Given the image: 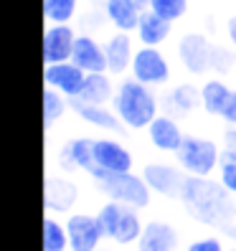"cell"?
<instances>
[{
	"mask_svg": "<svg viewBox=\"0 0 236 251\" xmlns=\"http://www.w3.org/2000/svg\"><path fill=\"white\" fill-rule=\"evenodd\" d=\"M229 97H231L229 86L221 79H211V81H206L203 89H201V104L209 114H221V109H224Z\"/></svg>",
	"mask_w": 236,
	"mask_h": 251,
	"instance_id": "603a6c76",
	"label": "cell"
},
{
	"mask_svg": "<svg viewBox=\"0 0 236 251\" xmlns=\"http://www.w3.org/2000/svg\"><path fill=\"white\" fill-rule=\"evenodd\" d=\"M71 61L81 66L86 74H105L107 71V53L92 36H77Z\"/></svg>",
	"mask_w": 236,
	"mask_h": 251,
	"instance_id": "4fadbf2b",
	"label": "cell"
},
{
	"mask_svg": "<svg viewBox=\"0 0 236 251\" xmlns=\"http://www.w3.org/2000/svg\"><path fill=\"white\" fill-rule=\"evenodd\" d=\"M147 8L157 13L160 18H165L170 23L181 21L188 10V0H147Z\"/></svg>",
	"mask_w": 236,
	"mask_h": 251,
	"instance_id": "4316f807",
	"label": "cell"
},
{
	"mask_svg": "<svg viewBox=\"0 0 236 251\" xmlns=\"http://www.w3.org/2000/svg\"><path fill=\"white\" fill-rule=\"evenodd\" d=\"M178 162L190 175H209L218 165V147L211 140L185 137L178 150Z\"/></svg>",
	"mask_w": 236,
	"mask_h": 251,
	"instance_id": "5b68a950",
	"label": "cell"
},
{
	"mask_svg": "<svg viewBox=\"0 0 236 251\" xmlns=\"http://www.w3.org/2000/svg\"><path fill=\"white\" fill-rule=\"evenodd\" d=\"M94 140H86V137H79V140H71L64 152H61V162L66 168H81V170H92L94 168Z\"/></svg>",
	"mask_w": 236,
	"mask_h": 251,
	"instance_id": "7402d4cb",
	"label": "cell"
},
{
	"mask_svg": "<svg viewBox=\"0 0 236 251\" xmlns=\"http://www.w3.org/2000/svg\"><path fill=\"white\" fill-rule=\"evenodd\" d=\"M43 203L49 211L66 213L74 203H77V185L64 180V178H46V188H43Z\"/></svg>",
	"mask_w": 236,
	"mask_h": 251,
	"instance_id": "d6986e66",
	"label": "cell"
},
{
	"mask_svg": "<svg viewBox=\"0 0 236 251\" xmlns=\"http://www.w3.org/2000/svg\"><path fill=\"white\" fill-rule=\"evenodd\" d=\"M137 244H140V251H175L178 233H175L173 226L153 221V224H147L142 228Z\"/></svg>",
	"mask_w": 236,
	"mask_h": 251,
	"instance_id": "e0dca14e",
	"label": "cell"
},
{
	"mask_svg": "<svg viewBox=\"0 0 236 251\" xmlns=\"http://www.w3.org/2000/svg\"><path fill=\"white\" fill-rule=\"evenodd\" d=\"M178 198L188 205V211L196 216V221L206 226L226 228L236 216V205L229 198V188L224 183L209 180L206 175L185 178Z\"/></svg>",
	"mask_w": 236,
	"mask_h": 251,
	"instance_id": "6da1fadb",
	"label": "cell"
},
{
	"mask_svg": "<svg viewBox=\"0 0 236 251\" xmlns=\"http://www.w3.org/2000/svg\"><path fill=\"white\" fill-rule=\"evenodd\" d=\"M218 117H224V120L229 122V125H234L236 127V92H231V97L226 99V104H224V109H221V114Z\"/></svg>",
	"mask_w": 236,
	"mask_h": 251,
	"instance_id": "f546056e",
	"label": "cell"
},
{
	"mask_svg": "<svg viewBox=\"0 0 236 251\" xmlns=\"http://www.w3.org/2000/svg\"><path fill=\"white\" fill-rule=\"evenodd\" d=\"M74 112H77L84 122H89L102 129H120V117L117 112H109L105 104H89V101L74 99Z\"/></svg>",
	"mask_w": 236,
	"mask_h": 251,
	"instance_id": "ffe728a7",
	"label": "cell"
},
{
	"mask_svg": "<svg viewBox=\"0 0 236 251\" xmlns=\"http://www.w3.org/2000/svg\"><path fill=\"white\" fill-rule=\"evenodd\" d=\"M43 81L51 89L61 92L69 99H77L84 89L86 81V71L81 66H77L74 61H61V64H46L43 69Z\"/></svg>",
	"mask_w": 236,
	"mask_h": 251,
	"instance_id": "52a82bcc",
	"label": "cell"
},
{
	"mask_svg": "<svg viewBox=\"0 0 236 251\" xmlns=\"http://www.w3.org/2000/svg\"><path fill=\"white\" fill-rule=\"evenodd\" d=\"M188 251H224V249H221V241L218 239H203V241L190 244Z\"/></svg>",
	"mask_w": 236,
	"mask_h": 251,
	"instance_id": "4dcf8cb0",
	"label": "cell"
},
{
	"mask_svg": "<svg viewBox=\"0 0 236 251\" xmlns=\"http://www.w3.org/2000/svg\"><path fill=\"white\" fill-rule=\"evenodd\" d=\"M147 132H150V142L157 150H165V152H178L183 140H185L181 127L170 117H155L150 122V127H147Z\"/></svg>",
	"mask_w": 236,
	"mask_h": 251,
	"instance_id": "2e32d148",
	"label": "cell"
},
{
	"mask_svg": "<svg viewBox=\"0 0 236 251\" xmlns=\"http://www.w3.org/2000/svg\"><path fill=\"white\" fill-rule=\"evenodd\" d=\"M94 168L89 170L97 180H102L107 173H130L132 155L122 145L112 140H94Z\"/></svg>",
	"mask_w": 236,
	"mask_h": 251,
	"instance_id": "ba28073f",
	"label": "cell"
},
{
	"mask_svg": "<svg viewBox=\"0 0 236 251\" xmlns=\"http://www.w3.org/2000/svg\"><path fill=\"white\" fill-rule=\"evenodd\" d=\"M105 13L117 31H137L142 8L137 0H105Z\"/></svg>",
	"mask_w": 236,
	"mask_h": 251,
	"instance_id": "9a60e30c",
	"label": "cell"
},
{
	"mask_svg": "<svg viewBox=\"0 0 236 251\" xmlns=\"http://www.w3.org/2000/svg\"><path fill=\"white\" fill-rule=\"evenodd\" d=\"M112 104L117 117L132 129L150 127V122L157 117V101L150 92V86L137 79H127L117 86Z\"/></svg>",
	"mask_w": 236,
	"mask_h": 251,
	"instance_id": "7a4b0ae2",
	"label": "cell"
},
{
	"mask_svg": "<svg viewBox=\"0 0 236 251\" xmlns=\"http://www.w3.org/2000/svg\"><path fill=\"white\" fill-rule=\"evenodd\" d=\"M102 221V228H105V236H109V239H114L117 244H132V241H137L140 239V218L135 213V208L127 203H120V201H112L107 203L105 208L99 211L97 216Z\"/></svg>",
	"mask_w": 236,
	"mask_h": 251,
	"instance_id": "3957f363",
	"label": "cell"
},
{
	"mask_svg": "<svg viewBox=\"0 0 236 251\" xmlns=\"http://www.w3.org/2000/svg\"><path fill=\"white\" fill-rule=\"evenodd\" d=\"M213 49L216 46H211V41L203 33H185L178 43L181 64L190 74H206L213 64Z\"/></svg>",
	"mask_w": 236,
	"mask_h": 251,
	"instance_id": "9c48e42d",
	"label": "cell"
},
{
	"mask_svg": "<svg viewBox=\"0 0 236 251\" xmlns=\"http://www.w3.org/2000/svg\"><path fill=\"white\" fill-rule=\"evenodd\" d=\"M170 31H173V23L165 21V18H160L157 13H153L150 8H147V10H142L135 33H137L142 46H160V43L168 41Z\"/></svg>",
	"mask_w": 236,
	"mask_h": 251,
	"instance_id": "ac0fdd59",
	"label": "cell"
},
{
	"mask_svg": "<svg viewBox=\"0 0 236 251\" xmlns=\"http://www.w3.org/2000/svg\"><path fill=\"white\" fill-rule=\"evenodd\" d=\"M64 112H66L64 94L46 86V89H43V120H46V125H53L56 120H61Z\"/></svg>",
	"mask_w": 236,
	"mask_h": 251,
	"instance_id": "484cf974",
	"label": "cell"
},
{
	"mask_svg": "<svg viewBox=\"0 0 236 251\" xmlns=\"http://www.w3.org/2000/svg\"><path fill=\"white\" fill-rule=\"evenodd\" d=\"M130 71H132V79H137L147 86H160L170 79V64L157 51V46H142L140 51H135Z\"/></svg>",
	"mask_w": 236,
	"mask_h": 251,
	"instance_id": "8992f818",
	"label": "cell"
},
{
	"mask_svg": "<svg viewBox=\"0 0 236 251\" xmlns=\"http://www.w3.org/2000/svg\"><path fill=\"white\" fill-rule=\"evenodd\" d=\"M226 33H229V41L236 46V16L229 18V23H226Z\"/></svg>",
	"mask_w": 236,
	"mask_h": 251,
	"instance_id": "d6a6232c",
	"label": "cell"
},
{
	"mask_svg": "<svg viewBox=\"0 0 236 251\" xmlns=\"http://www.w3.org/2000/svg\"><path fill=\"white\" fill-rule=\"evenodd\" d=\"M114 86L107 76V71L105 74H86V81H84V89L77 99L81 101H89V104H107V101L114 99Z\"/></svg>",
	"mask_w": 236,
	"mask_h": 251,
	"instance_id": "44dd1931",
	"label": "cell"
},
{
	"mask_svg": "<svg viewBox=\"0 0 236 251\" xmlns=\"http://www.w3.org/2000/svg\"><path fill=\"white\" fill-rule=\"evenodd\" d=\"M66 233L71 251H97L105 228H102V221L94 216H71L66 221Z\"/></svg>",
	"mask_w": 236,
	"mask_h": 251,
	"instance_id": "30bf717a",
	"label": "cell"
},
{
	"mask_svg": "<svg viewBox=\"0 0 236 251\" xmlns=\"http://www.w3.org/2000/svg\"><path fill=\"white\" fill-rule=\"evenodd\" d=\"M79 0H43V16L49 23H69L77 13Z\"/></svg>",
	"mask_w": 236,
	"mask_h": 251,
	"instance_id": "d4e9b609",
	"label": "cell"
},
{
	"mask_svg": "<svg viewBox=\"0 0 236 251\" xmlns=\"http://www.w3.org/2000/svg\"><path fill=\"white\" fill-rule=\"evenodd\" d=\"M221 183H224L231 193H236V162L221 160Z\"/></svg>",
	"mask_w": 236,
	"mask_h": 251,
	"instance_id": "f1b7e54d",
	"label": "cell"
},
{
	"mask_svg": "<svg viewBox=\"0 0 236 251\" xmlns=\"http://www.w3.org/2000/svg\"><path fill=\"white\" fill-rule=\"evenodd\" d=\"M107 53V71L109 74H125L132 66V58H135V49H132V38L125 31H117L105 46Z\"/></svg>",
	"mask_w": 236,
	"mask_h": 251,
	"instance_id": "5bb4252c",
	"label": "cell"
},
{
	"mask_svg": "<svg viewBox=\"0 0 236 251\" xmlns=\"http://www.w3.org/2000/svg\"><path fill=\"white\" fill-rule=\"evenodd\" d=\"M224 160L236 162V127H231L226 132V152H224Z\"/></svg>",
	"mask_w": 236,
	"mask_h": 251,
	"instance_id": "1f68e13d",
	"label": "cell"
},
{
	"mask_svg": "<svg viewBox=\"0 0 236 251\" xmlns=\"http://www.w3.org/2000/svg\"><path fill=\"white\" fill-rule=\"evenodd\" d=\"M198 101H201V92L193 89L190 84H181V86H175V89L170 92V104L178 109V112H190V109H196Z\"/></svg>",
	"mask_w": 236,
	"mask_h": 251,
	"instance_id": "83f0119b",
	"label": "cell"
},
{
	"mask_svg": "<svg viewBox=\"0 0 236 251\" xmlns=\"http://www.w3.org/2000/svg\"><path fill=\"white\" fill-rule=\"evenodd\" d=\"M66 246H69L66 226H61L53 218H46L43 221V251H64Z\"/></svg>",
	"mask_w": 236,
	"mask_h": 251,
	"instance_id": "cb8c5ba5",
	"label": "cell"
},
{
	"mask_svg": "<svg viewBox=\"0 0 236 251\" xmlns=\"http://www.w3.org/2000/svg\"><path fill=\"white\" fill-rule=\"evenodd\" d=\"M99 185L112 201L127 203L132 208H145L150 203V185L145 183V178H137L132 173H107Z\"/></svg>",
	"mask_w": 236,
	"mask_h": 251,
	"instance_id": "277c9868",
	"label": "cell"
},
{
	"mask_svg": "<svg viewBox=\"0 0 236 251\" xmlns=\"http://www.w3.org/2000/svg\"><path fill=\"white\" fill-rule=\"evenodd\" d=\"M77 33L69 28V23H49L43 33V61L46 64H61L71 61Z\"/></svg>",
	"mask_w": 236,
	"mask_h": 251,
	"instance_id": "8fae6325",
	"label": "cell"
},
{
	"mask_svg": "<svg viewBox=\"0 0 236 251\" xmlns=\"http://www.w3.org/2000/svg\"><path fill=\"white\" fill-rule=\"evenodd\" d=\"M145 183L150 185V190L155 193H163V196H181V188L185 183V175L173 168V165H163V162H153L147 165L142 173Z\"/></svg>",
	"mask_w": 236,
	"mask_h": 251,
	"instance_id": "7c38bea8",
	"label": "cell"
}]
</instances>
